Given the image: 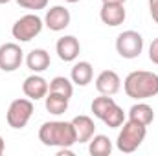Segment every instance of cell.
Instances as JSON below:
<instances>
[{
    "label": "cell",
    "mask_w": 158,
    "mask_h": 156,
    "mask_svg": "<svg viewBox=\"0 0 158 156\" xmlns=\"http://www.w3.org/2000/svg\"><path fill=\"white\" fill-rule=\"evenodd\" d=\"M123 90L132 99H149L158 96V74L147 70H134L123 81Z\"/></svg>",
    "instance_id": "cell-1"
},
{
    "label": "cell",
    "mask_w": 158,
    "mask_h": 156,
    "mask_svg": "<svg viewBox=\"0 0 158 156\" xmlns=\"http://www.w3.org/2000/svg\"><path fill=\"white\" fill-rule=\"evenodd\" d=\"M39 140L46 147H72L77 143L72 121H46L39 129Z\"/></svg>",
    "instance_id": "cell-2"
},
{
    "label": "cell",
    "mask_w": 158,
    "mask_h": 156,
    "mask_svg": "<svg viewBox=\"0 0 158 156\" xmlns=\"http://www.w3.org/2000/svg\"><path fill=\"white\" fill-rule=\"evenodd\" d=\"M147 136V127L138 123V121H123L121 125V130L118 134V140H116V147H118L121 153H134L145 140Z\"/></svg>",
    "instance_id": "cell-3"
},
{
    "label": "cell",
    "mask_w": 158,
    "mask_h": 156,
    "mask_svg": "<svg viewBox=\"0 0 158 156\" xmlns=\"http://www.w3.org/2000/svg\"><path fill=\"white\" fill-rule=\"evenodd\" d=\"M42 26H44V22H42V18H40L39 15L30 13V15L20 17L13 24L11 35H13V39L20 40V42H30V40L35 39L40 31H42Z\"/></svg>",
    "instance_id": "cell-4"
},
{
    "label": "cell",
    "mask_w": 158,
    "mask_h": 156,
    "mask_svg": "<svg viewBox=\"0 0 158 156\" xmlns=\"http://www.w3.org/2000/svg\"><path fill=\"white\" fill-rule=\"evenodd\" d=\"M33 101L28 97H20V99H15L11 101L9 109H7V114H6V119H7V125L11 129H24L30 121V117L33 116Z\"/></svg>",
    "instance_id": "cell-5"
},
{
    "label": "cell",
    "mask_w": 158,
    "mask_h": 156,
    "mask_svg": "<svg viewBox=\"0 0 158 156\" xmlns=\"http://www.w3.org/2000/svg\"><path fill=\"white\" fill-rule=\"evenodd\" d=\"M143 50V37L134 31V30H127L123 33H119L116 39V51L123 59H136L140 57Z\"/></svg>",
    "instance_id": "cell-6"
},
{
    "label": "cell",
    "mask_w": 158,
    "mask_h": 156,
    "mask_svg": "<svg viewBox=\"0 0 158 156\" xmlns=\"http://www.w3.org/2000/svg\"><path fill=\"white\" fill-rule=\"evenodd\" d=\"M24 51L20 50L19 44L15 42H6L0 46V70L2 72H15L22 64V55Z\"/></svg>",
    "instance_id": "cell-7"
},
{
    "label": "cell",
    "mask_w": 158,
    "mask_h": 156,
    "mask_svg": "<svg viewBox=\"0 0 158 156\" xmlns=\"http://www.w3.org/2000/svg\"><path fill=\"white\" fill-rule=\"evenodd\" d=\"M70 11L64 7V6H53L46 11V17H44V26L50 30V31H63L70 26Z\"/></svg>",
    "instance_id": "cell-8"
},
{
    "label": "cell",
    "mask_w": 158,
    "mask_h": 156,
    "mask_svg": "<svg viewBox=\"0 0 158 156\" xmlns=\"http://www.w3.org/2000/svg\"><path fill=\"white\" fill-rule=\"evenodd\" d=\"M48 90H50V83L42 77V76H39V74L28 76V77L24 79V83H22V92L31 101L44 99L46 94H48Z\"/></svg>",
    "instance_id": "cell-9"
},
{
    "label": "cell",
    "mask_w": 158,
    "mask_h": 156,
    "mask_svg": "<svg viewBox=\"0 0 158 156\" xmlns=\"http://www.w3.org/2000/svg\"><path fill=\"white\" fill-rule=\"evenodd\" d=\"M121 88V79L114 70H103L96 77V90L103 96H114Z\"/></svg>",
    "instance_id": "cell-10"
},
{
    "label": "cell",
    "mask_w": 158,
    "mask_h": 156,
    "mask_svg": "<svg viewBox=\"0 0 158 156\" xmlns=\"http://www.w3.org/2000/svg\"><path fill=\"white\" fill-rule=\"evenodd\" d=\"M55 51H57V55H59L61 61L72 63V61L77 59L79 51H81V44H79V40L74 35H64V37H61V39L57 40Z\"/></svg>",
    "instance_id": "cell-11"
},
{
    "label": "cell",
    "mask_w": 158,
    "mask_h": 156,
    "mask_svg": "<svg viewBox=\"0 0 158 156\" xmlns=\"http://www.w3.org/2000/svg\"><path fill=\"white\" fill-rule=\"evenodd\" d=\"M125 7L123 4H103L101 6V11H99V18L103 24L110 26V28H116L119 24L125 22Z\"/></svg>",
    "instance_id": "cell-12"
},
{
    "label": "cell",
    "mask_w": 158,
    "mask_h": 156,
    "mask_svg": "<svg viewBox=\"0 0 158 156\" xmlns=\"http://www.w3.org/2000/svg\"><path fill=\"white\" fill-rule=\"evenodd\" d=\"M72 125L76 129V138H77V143H88L90 138L96 134V123L90 116H76L72 119Z\"/></svg>",
    "instance_id": "cell-13"
},
{
    "label": "cell",
    "mask_w": 158,
    "mask_h": 156,
    "mask_svg": "<svg viewBox=\"0 0 158 156\" xmlns=\"http://www.w3.org/2000/svg\"><path fill=\"white\" fill-rule=\"evenodd\" d=\"M50 63H52L50 53H48L46 50H42V48L31 50V51L28 53V57H26V64H28V68H30L33 74H40V72L48 70V68H50Z\"/></svg>",
    "instance_id": "cell-14"
},
{
    "label": "cell",
    "mask_w": 158,
    "mask_h": 156,
    "mask_svg": "<svg viewBox=\"0 0 158 156\" xmlns=\"http://www.w3.org/2000/svg\"><path fill=\"white\" fill-rule=\"evenodd\" d=\"M70 77H72V83H76L77 86H86L94 77V68L88 61H79L72 66Z\"/></svg>",
    "instance_id": "cell-15"
},
{
    "label": "cell",
    "mask_w": 158,
    "mask_h": 156,
    "mask_svg": "<svg viewBox=\"0 0 158 156\" xmlns=\"http://www.w3.org/2000/svg\"><path fill=\"white\" fill-rule=\"evenodd\" d=\"M68 97L61 96V94H55V92H48L46 97H44V107L50 114L53 116H61L68 110Z\"/></svg>",
    "instance_id": "cell-16"
},
{
    "label": "cell",
    "mask_w": 158,
    "mask_h": 156,
    "mask_svg": "<svg viewBox=\"0 0 158 156\" xmlns=\"http://www.w3.org/2000/svg\"><path fill=\"white\" fill-rule=\"evenodd\" d=\"M88 153L92 156H110L112 142L105 134H94L88 142Z\"/></svg>",
    "instance_id": "cell-17"
},
{
    "label": "cell",
    "mask_w": 158,
    "mask_h": 156,
    "mask_svg": "<svg viewBox=\"0 0 158 156\" xmlns=\"http://www.w3.org/2000/svg\"><path fill=\"white\" fill-rule=\"evenodd\" d=\"M129 119L132 121H138L142 125H151L153 119H155V110L153 107H149L147 103H136L129 109Z\"/></svg>",
    "instance_id": "cell-18"
},
{
    "label": "cell",
    "mask_w": 158,
    "mask_h": 156,
    "mask_svg": "<svg viewBox=\"0 0 158 156\" xmlns=\"http://www.w3.org/2000/svg\"><path fill=\"white\" fill-rule=\"evenodd\" d=\"M48 92H55V94H61V96L70 99L72 94H74V86H72L70 79L63 77V76H57V77H53L50 81V90Z\"/></svg>",
    "instance_id": "cell-19"
},
{
    "label": "cell",
    "mask_w": 158,
    "mask_h": 156,
    "mask_svg": "<svg viewBox=\"0 0 158 156\" xmlns=\"http://www.w3.org/2000/svg\"><path fill=\"white\" fill-rule=\"evenodd\" d=\"M112 105H116V101L112 99V96H99V97H96L94 101H92V105H90V109H92V112H94V116L99 117V119H103L105 114L110 110V107Z\"/></svg>",
    "instance_id": "cell-20"
},
{
    "label": "cell",
    "mask_w": 158,
    "mask_h": 156,
    "mask_svg": "<svg viewBox=\"0 0 158 156\" xmlns=\"http://www.w3.org/2000/svg\"><path fill=\"white\" fill-rule=\"evenodd\" d=\"M107 127H110V129H118L123 125V121H125V112H123V109L118 107V105H112L110 107V110L105 114V117L101 119Z\"/></svg>",
    "instance_id": "cell-21"
},
{
    "label": "cell",
    "mask_w": 158,
    "mask_h": 156,
    "mask_svg": "<svg viewBox=\"0 0 158 156\" xmlns=\"http://www.w3.org/2000/svg\"><path fill=\"white\" fill-rule=\"evenodd\" d=\"M17 4L24 9H31V11H39V9H46L48 0H17Z\"/></svg>",
    "instance_id": "cell-22"
},
{
    "label": "cell",
    "mask_w": 158,
    "mask_h": 156,
    "mask_svg": "<svg viewBox=\"0 0 158 156\" xmlns=\"http://www.w3.org/2000/svg\"><path fill=\"white\" fill-rule=\"evenodd\" d=\"M149 61L155 63V64H158V37L153 40L151 46H149Z\"/></svg>",
    "instance_id": "cell-23"
},
{
    "label": "cell",
    "mask_w": 158,
    "mask_h": 156,
    "mask_svg": "<svg viewBox=\"0 0 158 156\" xmlns=\"http://www.w3.org/2000/svg\"><path fill=\"white\" fill-rule=\"evenodd\" d=\"M149 11H151L153 20L158 24V0H149Z\"/></svg>",
    "instance_id": "cell-24"
},
{
    "label": "cell",
    "mask_w": 158,
    "mask_h": 156,
    "mask_svg": "<svg viewBox=\"0 0 158 156\" xmlns=\"http://www.w3.org/2000/svg\"><path fill=\"white\" fill-rule=\"evenodd\" d=\"M103 4H125V0H101Z\"/></svg>",
    "instance_id": "cell-25"
},
{
    "label": "cell",
    "mask_w": 158,
    "mask_h": 156,
    "mask_svg": "<svg viewBox=\"0 0 158 156\" xmlns=\"http://www.w3.org/2000/svg\"><path fill=\"white\" fill-rule=\"evenodd\" d=\"M4 149H6V145H4V138L0 136V154L4 153Z\"/></svg>",
    "instance_id": "cell-26"
},
{
    "label": "cell",
    "mask_w": 158,
    "mask_h": 156,
    "mask_svg": "<svg viewBox=\"0 0 158 156\" xmlns=\"http://www.w3.org/2000/svg\"><path fill=\"white\" fill-rule=\"evenodd\" d=\"M64 2H70V4H76V2H79V0H64Z\"/></svg>",
    "instance_id": "cell-27"
},
{
    "label": "cell",
    "mask_w": 158,
    "mask_h": 156,
    "mask_svg": "<svg viewBox=\"0 0 158 156\" xmlns=\"http://www.w3.org/2000/svg\"><path fill=\"white\" fill-rule=\"evenodd\" d=\"M7 2H11V0H0V4H7Z\"/></svg>",
    "instance_id": "cell-28"
}]
</instances>
